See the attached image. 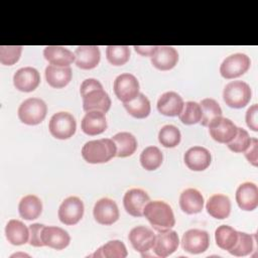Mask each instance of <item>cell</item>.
<instances>
[{
    "label": "cell",
    "instance_id": "obj_1",
    "mask_svg": "<svg viewBox=\"0 0 258 258\" xmlns=\"http://www.w3.org/2000/svg\"><path fill=\"white\" fill-rule=\"evenodd\" d=\"M83 98V109L86 112L99 111L107 113L111 107V99L96 79H86L80 88Z\"/></svg>",
    "mask_w": 258,
    "mask_h": 258
},
{
    "label": "cell",
    "instance_id": "obj_2",
    "mask_svg": "<svg viewBox=\"0 0 258 258\" xmlns=\"http://www.w3.org/2000/svg\"><path fill=\"white\" fill-rule=\"evenodd\" d=\"M143 216L158 232L169 230L175 224L171 207L162 201H149L144 207Z\"/></svg>",
    "mask_w": 258,
    "mask_h": 258
},
{
    "label": "cell",
    "instance_id": "obj_3",
    "mask_svg": "<svg viewBox=\"0 0 258 258\" xmlns=\"http://www.w3.org/2000/svg\"><path fill=\"white\" fill-rule=\"evenodd\" d=\"M82 156L89 163H104L116 156V145L109 138L88 141L82 148Z\"/></svg>",
    "mask_w": 258,
    "mask_h": 258
},
{
    "label": "cell",
    "instance_id": "obj_4",
    "mask_svg": "<svg viewBox=\"0 0 258 258\" xmlns=\"http://www.w3.org/2000/svg\"><path fill=\"white\" fill-rule=\"evenodd\" d=\"M252 91L250 86L243 81H233L226 85L223 92V99L231 108H244L251 100Z\"/></svg>",
    "mask_w": 258,
    "mask_h": 258
},
{
    "label": "cell",
    "instance_id": "obj_5",
    "mask_svg": "<svg viewBox=\"0 0 258 258\" xmlns=\"http://www.w3.org/2000/svg\"><path fill=\"white\" fill-rule=\"evenodd\" d=\"M47 113V106L39 98H28L21 103L18 108V118L27 125H37L41 123Z\"/></svg>",
    "mask_w": 258,
    "mask_h": 258
},
{
    "label": "cell",
    "instance_id": "obj_6",
    "mask_svg": "<svg viewBox=\"0 0 258 258\" xmlns=\"http://www.w3.org/2000/svg\"><path fill=\"white\" fill-rule=\"evenodd\" d=\"M48 129L54 138L69 139L76 132L77 122L71 113L57 112L50 118Z\"/></svg>",
    "mask_w": 258,
    "mask_h": 258
},
{
    "label": "cell",
    "instance_id": "obj_7",
    "mask_svg": "<svg viewBox=\"0 0 258 258\" xmlns=\"http://www.w3.org/2000/svg\"><path fill=\"white\" fill-rule=\"evenodd\" d=\"M251 60L245 53H234L227 56L220 67V73L225 79H235L244 75L250 68Z\"/></svg>",
    "mask_w": 258,
    "mask_h": 258
},
{
    "label": "cell",
    "instance_id": "obj_8",
    "mask_svg": "<svg viewBox=\"0 0 258 258\" xmlns=\"http://www.w3.org/2000/svg\"><path fill=\"white\" fill-rule=\"evenodd\" d=\"M114 93L123 103L130 102L139 94V83L133 75L121 74L114 81Z\"/></svg>",
    "mask_w": 258,
    "mask_h": 258
},
{
    "label": "cell",
    "instance_id": "obj_9",
    "mask_svg": "<svg viewBox=\"0 0 258 258\" xmlns=\"http://www.w3.org/2000/svg\"><path fill=\"white\" fill-rule=\"evenodd\" d=\"M210 236L207 231L200 229L187 230L181 238L182 249L190 254H200L208 250Z\"/></svg>",
    "mask_w": 258,
    "mask_h": 258
},
{
    "label": "cell",
    "instance_id": "obj_10",
    "mask_svg": "<svg viewBox=\"0 0 258 258\" xmlns=\"http://www.w3.org/2000/svg\"><path fill=\"white\" fill-rule=\"evenodd\" d=\"M59 221L68 226L76 225L84 215V204L78 197L67 198L58 208Z\"/></svg>",
    "mask_w": 258,
    "mask_h": 258
},
{
    "label": "cell",
    "instance_id": "obj_11",
    "mask_svg": "<svg viewBox=\"0 0 258 258\" xmlns=\"http://www.w3.org/2000/svg\"><path fill=\"white\" fill-rule=\"evenodd\" d=\"M208 126L210 135L219 143H229L237 133V126L223 116L215 118Z\"/></svg>",
    "mask_w": 258,
    "mask_h": 258
},
{
    "label": "cell",
    "instance_id": "obj_12",
    "mask_svg": "<svg viewBox=\"0 0 258 258\" xmlns=\"http://www.w3.org/2000/svg\"><path fill=\"white\" fill-rule=\"evenodd\" d=\"M155 237L156 235L153 231L145 226H137L133 228L128 235L132 247L139 252L141 256H144L148 251L152 250Z\"/></svg>",
    "mask_w": 258,
    "mask_h": 258
},
{
    "label": "cell",
    "instance_id": "obj_13",
    "mask_svg": "<svg viewBox=\"0 0 258 258\" xmlns=\"http://www.w3.org/2000/svg\"><path fill=\"white\" fill-rule=\"evenodd\" d=\"M93 215L99 224L106 226L112 225L119 219L118 206L111 199H100L94 206Z\"/></svg>",
    "mask_w": 258,
    "mask_h": 258
},
{
    "label": "cell",
    "instance_id": "obj_14",
    "mask_svg": "<svg viewBox=\"0 0 258 258\" xmlns=\"http://www.w3.org/2000/svg\"><path fill=\"white\" fill-rule=\"evenodd\" d=\"M150 201L149 196L141 188H131L126 191L123 198V205L126 212L133 217H142L146 204Z\"/></svg>",
    "mask_w": 258,
    "mask_h": 258
},
{
    "label": "cell",
    "instance_id": "obj_15",
    "mask_svg": "<svg viewBox=\"0 0 258 258\" xmlns=\"http://www.w3.org/2000/svg\"><path fill=\"white\" fill-rule=\"evenodd\" d=\"M179 239L177 233L169 229L159 232L156 235L152 251L156 256L164 258L172 254L177 249Z\"/></svg>",
    "mask_w": 258,
    "mask_h": 258
},
{
    "label": "cell",
    "instance_id": "obj_16",
    "mask_svg": "<svg viewBox=\"0 0 258 258\" xmlns=\"http://www.w3.org/2000/svg\"><path fill=\"white\" fill-rule=\"evenodd\" d=\"M40 83V76L36 69L31 67L19 69L13 76L14 87L21 92H32Z\"/></svg>",
    "mask_w": 258,
    "mask_h": 258
},
{
    "label": "cell",
    "instance_id": "obj_17",
    "mask_svg": "<svg viewBox=\"0 0 258 258\" xmlns=\"http://www.w3.org/2000/svg\"><path fill=\"white\" fill-rule=\"evenodd\" d=\"M151 63L160 71H168L175 67L178 60V52L172 46L157 45L152 53Z\"/></svg>",
    "mask_w": 258,
    "mask_h": 258
},
{
    "label": "cell",
    "instance_id": "obj_18",
    "mask_svg": "<svg viewBox=\"0 0 258 258\" xmlns=\"http://www.w3.org/2000/svg\"><path fill=\"white\" fill-rule=\"evenodd\" d=\"M183 160L189 169L194 171H202L210 166L212 156L207 148L202 146H194L186 150Z\"/></svg>",
    "mask_w": 258,
    "mask_h": 258
},
{
    "label": "cell",
    "instance_id": "obj_19",
    "mask_svg": "<svg viewBox=\"0 0 258 258\" xmlns=\"http://www.w3.org/2000/svg\"><path fill=\"white\" fill-rule=\"evenodd\" d=\"M236 202L243 211H253L258 206V187L247 181L240 184L236 190Z\"/></svg>",
    "mask_w": 258,
    "mask_h": 258
},
{
    "label": "cell",
    "instance_id": "obj_20",
    "mask_svg": "<svg viewBox=\"0 0 258 258\" xmlns=\"http://www.w3.org/2000/svg\"><path fill=\"white\" fill-rule=\"evenodd\" d=\"M75 61L78 68L82 70H91L96 68L101 58V52L96 45H81L75 50Z\"/></svg>",
    "mask_w": 258,
    "mask_h": 258
},
{
    "label": "cell",
    "instance_id": "obj_21",
    "mask_svg": "<svg viewBox=\"0 0 258 258\" xmlns=\"http://www.w3.org/2000/svg\"><path fill=\"white\" fill-rule=\"evenodd\" d=\"M41 238L44 246H48L56 250L64 249L71 242L69 233L63 229L54 226H44Z\"/></svg>",
    "mask_w": 258,
    "mask_h": 258
},
{
    "label": "cell",
    "instance_id": "obj_22",
    "mask_svg": "<svg viewBox=\"0 0 258 258\" xmlns=\"http://www.w3.org/2000/svg\"><path fill=\"white\" fill-rule=\"evenodd\" d=\"M182 98L175 92H166L162 94L157 101V110L164 116H178L183 107Z\"/></svg>",
    "mask_w": 258,
    "mask_h": 258
},
{
    "label": "cell",
    "instance_id": "obj_23",
    "mask_svg": "<svg viewBox=\"0 0 258 258\" xmlns=\"http://www.w3.org/2000/svg\"><path fill=\"white\" fill-rule=\"evenodd\" d=\"M81 127L83 132L90 136H95L103 133L107 129L105 113L99 111L87 112L82 120Z\"/></svg>",
    "mask_w": 258,
    "mask_h": 258
},
{
    "label": "cell",
    "instance_id": "obj_24",
    "mask_svg": "<svg viewBox=\"0 0 258 258\" xmlns=\"http://www.w3.org/2000/svg\"><path fill=\"white\" fill-rule=\"evenodd\" d=\"M43 55L50 64L57 67H70L76 59L75 53L63 46L58 45L46 46L43 50Z\"/></svg>",
    "mask_w": 258,
    "mask_h": 258
},
{
    "label": "cell",
    "instance_id": "obj_25",
    "mask_svg": "<svg viewBox=\"0 0 258 258\" xmlns=\"http://www.w3.org/2000/svg\"><path fill=\"white\" fill-rule=\"evenodd\" d=\"M206 210L210 216L218 220H224L229 217L231 213L230 199L221 194L212 196L206 205Z\"/></svg>",
    "mask_w": 258,
    "mask_h": 258
},
{
    "label": "cell",
    "instance_id": "obj_26",
    "mask_svg": "<svg viewBox=\"0 0 258 258\" xmlns=\"http://www.w3.org/2000/svg\"><path fill=\"white\" fill-rule=\"evenodd\" d=\"M72 69L70 67H57L48 64L45 69V79L47 84L55 89L66 87L72 80Z\"/></svg>",
    "mask_w": 258,
    "mask_h": 258
},
{
    "label": "cell",
    "instance_id": "obj_27",
    "mask_svg": "<svg viewBox=\"0 0 258 258\" xmlns=\"http://www.w3.org/2000/svg\"><path fill=\"white\" fill-rule=\"evenodd\" d=\"M180 209L188 214H198L204 208V198L202 194L196 188L184 189L179 197Z\"/></svg>",
    "mask_w": 258,
    "mask_h": 258
},
{
    "label": "cell",
    "instance_id": "obj_28",
    "mask_svg": "<svg viewBox=\"0 0 258 258\" xmlns=\"http://www.w3.org/2000/svg\"><path fill=\"white\" fill-rule=\"evenodd\" d=\"M5 235L12 245H23L29 241V228L19 220H10L5 228Z\"/></svg>",
    "mask_w": 258,
    "mask_h": 258
},
{
    "label": "cell",
    "instance_id": "obj_29",
    "mask_svg": "<svg viewBox=\"0 0 258 258\" xmlns=\"http://www.w3.org/2000/svg\"><path fill=\"white\" fill-rule=\"evenodd\" d=\"M18 212L20 217L27 221L37 219L42 212V203L38 197L27 195L20 200Z\"/></svg>",
    "mask_w": 258,
    "mask_h": 258
},
{
    "label": "cell",
    "instance_id": "obj_30",
    "mask_svg": "<svg viewBox=\"0 0 258 258\" xmlns=\"http://www.w3.org/2000/svg\"><path fill=\"white\" fill-rule=\"evenodd\" d=\"M116 145V156L127 157L132 155L137 148V140L129 132H119L112 137Z\"/></svg>",
    "mask_w": 258,
    "mask_h": 258
},
{
    "label": "cell",
    "instance_id": "obj_31",
    "mask_svg": "<svg viewBox=\"0 0 258 258\" xmlns=\"http://www.w3.org/2000/svg\"><path fill=\"white\" fill-rule=\"evenodd\" d=\"M123 105L126 111L134 118L143 119L150 114V102L142 93H139L138 96L132 101L123 103Z\"/></svg>",
    "mask_w": 258,
    "mask_h": 258
},
{
    "label": "cell",
    "instance_id": "obj_32",
    "mask_svg": "<svg viewBox=\"0 0 258 258\" xmlns=\"http://www.w3.org/2000/svg\"><path fill=\"white\" fill-rule=\"evenodd\" d=\"M215 239L218 247L229 251L238 240V231L228 225H221L215 231Z\"/></svg>",
    "mask_w": 258,
    "mask_h": 258
},
{
    "label": "cell",
    "instance_id": "obj_33",
    "mask_svg": "<svg viewBox=\"0 0 258 258\" xmlns=\"http://www.w3.org/2000/svg\"><path fill=\"white\" fill-rule=\"evenodd\" d=\"M128 255L126 246L119 240L109 241L101 246L92 256L105 258H125Z\"/></svg>",
    "mask_w": 258,
    "mask_h": 258
},
{
    "label": "cell",
    "instance_id": "obj_34",
    "mask_svg": "<svg viewBox=\"0 0 258 258\" xmlns=\"http://www.w3.org/2000/svg\"><path fill=\"white\" fill-rule=\"evenodd\" d=\"M162 160V152L156 146H148L140 154L141 165L146 170L157 169L161 165Z\"/></svg>",
    "mask_w": 258,
    "mask_h": 258
},
{
    "label": "cell",
    "instance_id": "obj_35",
    "mask_svg": "<svg viewBox=\"0 0 258 258\" xmlns=\"http://www.w3.org/2000/svg\"><path fill=\"white\" fill-rule=\"evenodd\" d=\"M256 242V235H249L243 232H238V240L234 247L229 250V253L234 256H246L254 250Z\"/></svg>",
    "mask_w": 258,
    "mask_h": 258
},
{
    "label": "cell",
    "instance_id": "obj_36",
    "mask_svg": "<svg viewBox=\"0 0 258 258\" xmlns=\"http://www.w3.org/2000/svg\"><path fill=\"white\" fill-rule=\"evenodd\" d=\"M200 106L202 109V119H201L200 123L205 127L208 126L212 120H214L217 117L222 116V114H223L220 105L214 99L206 98V99L202 100Z\"/></svg>",
    "mask_w": 258,
    "mask_h": 258
},
{
    "label": "cell",
    "instance_id": "obj_37",
    "mask_svg": "<svg viewBox=\"0 0 258 258\" xmlns=\"http://www.w3.org/2000/svg\"><path fill=\"white\" fill-rule=\"evenodd\" d=\"M178 117L179 120L185 125H192L199 123L202 119V109L200 104L194 101H188L184 103Z\"/></svg>",
    "mask_w": 258,
    "mask_h": 258
},
{
    "label": "cell",
    "instance_id": "obj_38",
    "mask_svg": "<svg viewBox=\"0 0 258 258\" xmlns=\"http://www.w3.org/2000/svg\"><path fill=\"white\" fill-rule=\"evenodd\" d=\"M108 61L113 66H123L130 58V48L127 45H109L106 48Z\"/></svg>",
    "mask_w": 258,
    "mask_h": 258
},
{
    "label": "cell",
    "instance_id": "obj_39",
    "mask_svg": "<svg viewBox=\"0 0 258 258\" xmlns=\"http://www.w3.org/2000/svg\"><path fill=\"white\" fill-rule=\"evenodd\" d=\"M181 139L180 131L174 125L163 126L158 133V140L166 148H172L179 144Z\"/></svg>",
    "mask_w": 258,
    "mask_h": 258
},
{
    "label": "cell",
    "instance_id": "obj_40",
    "mask_svg": "<svg viewBox=\"0 0 258 258\" xmlns=\"http://www.w3.org/2000/svg\"><path fill=\"white\" fill-rule=\"evenodd\" d=\"M250 143H251V137L249 136L248 132L243 128L237 127V133L235 137L229 143H227V145L229 149H231L232 151L241 153L247 150Z\"/></svg>",
    "mask_w": 258,
    "mask_h": 258
},
{
    "label": "cell",
    "instance_id": "obj_41",
    "mask_svg": "<svg viewBox=\"0 0 258 258\" xmlns=\"http://www.w3.org/2000/svg\"><path fill=\"white\" fill-rule=\"evenodd\" d=\"M21 45H1L0 46V62L5 66H12L18 61L21 51Z\"/></svg>",
    "mask_w": 258,
    "mask_h": 258
},
{
    "label": "cell",
    "instance_id": "obj_42",
    "mask_svg": "<svg viewBox=\"0 0 258 258\" xmlns=\"http://www.w3.org/2000/svg\"><path fill=\"white\" fill-rule=\"evenodd\" d=\"M43 228H44V225L39 224V223L31 224L29 226V241L28 242L31 246H34V247L44 246L43 242H42V238H41Z\"/></svg>",
    "mask_w": 258,
    "mask_h": 258
},
{
    "label": "cell",
    "instance_id": "obj_43",
    "mask_svg": "<svg viewBox=\"0 0 258 258\" xmlns=\"http://www.w3.org/2000/svg\"><path fill=\"white\" fill-rule=\"evenodd\" d=\"M258 140L256 138H251V143L247 150L245 151V156L247 160L254 166L258 164Z\"/></svg>",
    "mask_w": 258,
    "mask_h": 258
},
{
    "label": "cell",
    "instance_id": "obj_44",
    "mask_svg": "<svg viewBox=\"0 0 258 258\" xmlns=\"http://www.w3.org/2000/svg\"><path fill=\"white\" fill-rule=\"evenodd\" d=\"M257 115H258V105L254 104L246 112V123H247V126L251 130H253V131H258Z\"/></svg>",
    "mask_w": 258,
    "mask_h": 258
},
{
    "label": "cell",
    "instance_id": "obj_45",
    "mask_svg": "<svg viewBox=\"0 0 258 258\" xmlns=\"http://www.w3.org/2000/svg\"><path fill=\"white\" fill-rule=\"evenodd\" d=\"M155 48H156V46H153V45H146V46L134 45V49L136 50V52H138L139 54L144 55V56H151L152 53L154 52Z\"/></svg>",
    "mask_w": 258,
    "mask_h": 258
}]
</instances>
